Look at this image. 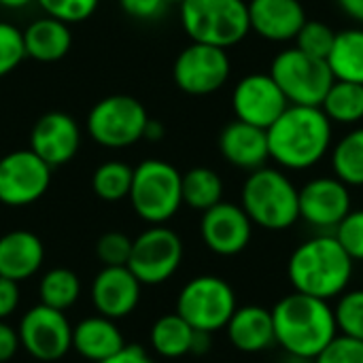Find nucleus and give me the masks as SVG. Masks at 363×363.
<instances>
[{"label": "nucleus", "mask_w": 363, "mask_h": 363, "mask_svg": "<svg viewBox=\"0 0 363 363\" xmlns=\"http://www.w3.org/2000/svg\"><path fill=\"white\" fill-rule=\"evenodd\" d=\"M291 363H311V362H306V359H296V362H291Z\"/></svg>", "instance_id": "obj_47"}, {"label": "nucleus", "mask_w": 363, "mask_h": 363, "mask_svg": "<svg viewBox=\"0 0 363 363\" xmlns=\"http://www.w3.org/2000/svg\"><path fill=\"white\" fill-rule=\"evenodd\" d=\"M355 262L334 236L321 234L302 242L289 257L287 277L298 294L332 300L347 291Z\"/></svg>", "instance_id": "obj_3"}, {"label": "nucleus", "mask_w": 363, "mask_h": 363, "mask_svg": "<svg viewBox=\"0 0 363 363\" xmlns=\"http://www.w3.org/2000/svg\"><path fill=\"white\" fill-rule=\"evenodd\" d=\"M32 2H36V0H0V6L11 9V11H19V9L30 6Z\"/></svg>", "instance_id": "obj_45"}, {"label": "nucleus", "mask_w": 363, "mask_h": 363, "mask_svg": "<svg viewBox=\"0 0 363 363\" xmlns=\"http://www.w3.org/2000/svg\"><path fill=\"white\" fill-rule=\"evenodd\" d=\"M164 134H166V128H164V123L162 121H157V119H151L149 117V121H147V125H145V132H143V138L145 140H162L164 138Z\"/></svg>", "instance_id": "obj_44"}, {"label": "nucleus", "mask_w": 363, "mask_h": 363, "mask_svg": "<svg viewBox=\"0 0 363 363\" xmlns=\"http://www.w3.org/2000/svg\"><path fill=\"white\" fill-rule=\"evenodd\" d=\"M26 57L36 62H57L68 55L72 47L70 26L55 17H38L23 30Z\"/></svg>", "instance_id": "obj_23"}, {"label": "nucleus", "mask_w": 363, "mask_h": 363, "mask_svg": "<svg viewBox=\"0 0 363 363\" xmlns=\"http://www.w3.org/2000/svg\"><path fill=\"white\" fill-rule=\"evenodd\" d=\"M236 308V294L232 285L213 274L191 279L177 300V315L194 330L206 334L225 328Z\"/></svg>", "instance_id": "obj_9"}, {"label": "nucleus", "mask_w": 363, "mask_h": 363, "mask_svg": "<svg viewBox=\"0 0 363 363\" xmlns=\"http://www.w3.org/2000/svg\"><path fill=\"white\" fill-rule=\"evenodd\" d=\"M132 253V238L123 232H106L96 242V255L104 266H128Z\"/></svg>", "instance_id": "obj_37"}, {"label": "nucleus", "mask_w": 363, "mask_h": 363, "mask_svg": "<svg viewBox=\"0 0 363 363\" xmlns=\"http://www.w3.org/2000/svg\"><path fill=\"white\" fill-rule=\"evenodd\" d=\"M81 147V128L77 119L62 111L45 113L30 132V149L51 168L68 164Z\"/></svg>", "instance_id": "obj_17"}, {"label": "nucleus", "mask_w": 363, "mask_h": 363, "mask_svg": "<svg viewBox=\"0 0 363 363\" xmlns=\"http://www.w3.org/2000/svg\"><path fill=\"white\" fill-rule=\"evenodd\" d=\"M100 363H155L143 347H134V345H125L119 353H115L113 357L104 359Z\"/></svg>", "instance_id": "obj_42"}, {"label": "nucleus", "mask_w": 363, "mask_h": 363, "mask_svg": "<svg viewBox=\"0 0 363 363\" xmlns=\"http://www.w3.org/2000/svg\"><path fill=\"white\" fill-rule=\"evenodd\" d=\"M270 77L289 104L321 106L328 89L336 81L328 62L306 55L298 47H289L274 55Z\"/></svg>", "instance_id": "obj_7"}, {"label": "nucleus", "mask_w": 363, "mask_h": 363, "mask_svg": "<svg viewBox=\"0 0 363 363\" xmlns=\"http://www.w3.org/2000/svg\"><path fill=\"white\" fill-rule=\"evenodd\" d=\"M200 234L204 245L213 253L221 257H232L249 247L253 236V221L240 204L221 200L219 204L202 213Z\"/></svg>", "instance_id": "obj_16"}, {"label": "nucleus", "mask_w": 363, "mask_h": 363, "mask_svg": "<svg viewBox=\"0 0 363 363\" xmlns=\"http://www.w3.org/2000/svg\"><path fill=\"white\" fill-rule=\"evenodd\" d=\"M240 206L253 225L270 232H283L300 219L298 187L279 168L251 170L242 183Z\"/></svg>", "instance_id": "obj_4"}, {"label": "nucleus", "mask_w": 363, "mask_h": 363, "mask_svg": "<svg viewBox=\"0 0 363 363\" xmlns=\"http://www.w3.org/2000/svg\"><path fill=\"white\" fill-rule=\"evenodd\" d=\"M225 330L232 347L238 349L240 353L253 355V353L268 351L272 345H277L272 311L264 306L251 304V306L236 308Z\"/></svg>", "instance_id": "obj_22"}, {"label": "nucleus", "mask_w": 363, "mask_h": 363, "mask_svg": "<svg viewBox=\"0 0 363 363\" xmlns=\"http://www.w3.org/2000/svg\"><path fill=\"white\" fill-rule=\"evenodd\" d=\"M19 304V285L6 277H0V321L11 317Z\"/></svg>", "instance_id": "obj_40"}, {"label": "nucleus", "mask_w": 363, "mask_h": 363, "mask_svg": "<svg viewBox=\"0 0 363 363\" xmlns=\"http://www.w3.org/2000/svg\"><path fill=\"white\" fill-rule=\"evenodd\" d=\"M181 262L183 242L179 234L166 225H151L132 240L128 268L140 285H162L179 270Z\"/></svg>", "instance_id": "obj_10"}, {"label": "nucleus", "mask_w": 363, "mask_h": 363, "mask_svg": "<svg viewBox=\"0 0 363 363\" xmlns=\"http://www.w3.org/2000/svg\"><path fill=\"white\" fill-rule=\"evenodd\" d=\"M334 238L353 262H363V208L351 211L334 230Z\"/></svg>", "instance_id": "obj_36"}, {"label": "nucleus", "mask_w": 363, "mask_h": 363, "mask_svg": "<svg viewBox=\"0 0 363 363\" xmlns=\"http://www.w3.org/2000/svg\"><path fill=\"white\" fill-rule=\"evenodd\" d=\"M181 191H183V204H187L194 211L204 213L221 202L223 181L213 168L196 166L183 174Z\"/></svg>", "instance_id": "obj_28"}, {"label": "nucleus", "mask_w": 363, "mask_h": 363, "mask_svg": "<svg viewBox=\"0 0 363 363\" xmlns=\"http://www.w3.org/2000/svg\"><path fill=\"white\" fill-rule=\"evenodd\" d=\"M125 347L121 332L106 317H89L72 328V349L94 363L104 362Z\"/></svg>", "instance_id": "obj_24"}, {"label": "nucleus", "mask_w": 363, "mask_h": 363, "mask_svg": "<svg viewBox=\"0 0 363 363\" xmlns=\"http://www.w3.org/2000/svg\"><path fill=\"white\" fill-rule=\"evenodd\" d=\"M132 177H134L132 166H128L125 162H119V160H111V162L100 164L94 170L91 189L104 202H119L130 196Z\"/></svg>", "instance_id": "obj_31"}, {"label": "nucleus", "mask_w": 363, "mask_h": 363, "mask_svg": "<svg viewBox=\"0 0 363 363\" xmlns=\"http://www.w3.org/2000/svg\"><path fill=\"white\" fill-rule=\"evenodd\" d=\"M119 4L125 15L147 21V19L160 17L168 2L166 0H119Z\"/></svg>", "instance_id": "obj_39"}, {"label": "nucleus", "mask_w": 363, "mask_h": 363, "mask_svg": "<svg viewBox=\"0 0 363 363\" xmlns=\"http://www.w3.org/2000/svg\"><path fill=\"white\" fill-rule=\"evenodd\" d=\"M232 72L228 49L191 43L174 60V85L189 96H208L219 91Z\"/></svg>", "instance_id": "obj_11"}, {"label": "nucleus", "mask_w": 363, "mask_h": 363, "mask_svg": "<svg viewBox=\"0 0 363 363\" xmlns=\"http://www.w3.org/2000/svg\"><path fill=\"white\" fill-rule=\"evenodd\" d=\"M289 106L287 98L274 83V79L264 72H253L242 77L232 91V111L238 121L268 130Z\"/></svg>", "instance_id": "obj_14"}, {"label": "nucleus", "mask_w": 363, "mask_h": 363, "mask_svg": "<svg viewBox=\"0 0 363 363\" xmlns=\"http://www.w3.org/2000/svg\"><path fill=\"white\" fill-rule=\"evenodd\" d=\"M332 170L349 187H363V128L347 132L332 149Z\"/></svg>", "instance_id": "obj_29"}, {"label": "nucleus", "mask_w": 363, "mask_h": 363, "mask_svg": "<svg viewBox=\"0 0 363 363\" xmlns=\"http://www.w3.org/2000/svg\"><path fill=\"white\" fill-rule=\"evenodd\" d=\"M38 294L40 304L66 313L70 306H74V302L81 296V281L68 268H53L43 277Z\"/></svg>", "instance_id": "obj_30"}, {"label": "nucleus", "mask_w": 363, "mask_h": 363, "mask_svg": "<svg viewBox=\"0 0 363 363\" xmlns=\"http://www.w3.org/2000/svg\"><path fill=\"white\" fill-rule=\"evenodd\" d=\"M26 57L23 30L9 21H0V79L13 72Z\"/></svg>", "instance_id": "obj_34"}, {"label": "nucleus", "mask_w": 363, "mask_h": 363, "mask_svg": "<svg viewBox=\"0 0 363 363\" xmlns=\"http://www.w3.org/2000/svg\"><path fill=\"white\" fill-rule=\"evenodd\" d=\"M321 111L332 123H359L363 119V85L351 81H334L321 102Z\"/></svg>", "instance_id": "obj_27"}, {"label": "nucleus", "mask_w": 363, "mask_h": 363, "mask_svg": "<svg viewBox=\"0 0 363 363\" xmlns=\"http://www.w3.org/2000/svg\"><path fill=\"white\" fill-rule=\"evenodd\" d=\"M266 136L270 160L285 170H308L330 153L334 123L321 106L289 104Z\"/></svg>", "instance_id": "obj_1"}, {"label": "nucleus", "mask_w": 363, "mask_h": 363, "mask_svg": "<svg viewBox=\"0 0 363 363\" xmlns=\"http://www.w3.org/2000/svg\"><path fill=\"white\" fill-rule=\"evenodd\" d=\"M19 347V334L4 321H0V363L13 359Z\"/></svg>", "instance_id": "obj_41"}, {"label": "nucleus", "mask_w": 363, "mask_h": 363, "mask_svg": "<svg viewBox=\"0 0 363 363\" xmlns=\"http://www.w3.org/2000/svg\"><path fill=\"white\" fill-rule=\"evenodd\" d=\"M338 334L363 340V289L345 291L334 306Z\"/></svg>", "instance_id": "obj_32"}, {"label": "nucleus", "mask_w": 363, "mask_h": 363, "mask_svg": "<svg viewBox=\"0 0 363 363\" xmlns=\"http://www.w3.org/2000/svg\"><path fill=\"white\" fill-rule=\"evenodd\" d=\"M21 349L38 362H57L72 349V325L62 311L38 304L19 323Z\"/></svg>", "instance_id": "obj_13"}, {"label": "nucleus", "mask_w": 363, "mask_h": 363, "mask_svg": "<svg viewBox=\"0 0 363 363\" xmlns=\"http://www.w3.org/2000/svg\"><path fill=\"white\" fill-rule=\"evenodd\" d=\"M181 183L183 174L172 164L164 160H145L134 168L128 196L130 204L143 221L164 225L183 204Z\"/></svg>", "instance_id": "obj_6"}, {"label": "nucleus", "mask_w": 363, "mask_h": 363, "mask_svg": "<svg viewBox=\"0 0 363 363\" xmlns=\"http://www.w3.org/2000/svg\"><path fill=\"white\" fill-rule=\"evenodd\" d=\"M45 262V247L34 232L13 230L0 236V277L15 283L34 277Z\"/></svg>", "instance_id": "obj_21"}, {"label": "nucleus", "mask_w": 363, "mask_h": 363, "mask_svg": "<svg viewBox=\"0 0 363 363\" xmlns=\"http://www.w3.org/2000/svg\"><path fill=\"white\" fill-rule=\"evenodd\" d=\"M336 4L347 17H351L357 23H363V0H336Z\"/></svg>", "instance_id": "obj_43"}, {"label": "nucleus", "mask_w": 363, "mask_h": 363, "mask_svg": "<svg viewBox=\"0 0 363 363\" xmlns=\"http://www.w3.org/2000/svg\"><path fill=\"white\" fill-rule=\"evenodd\" d=\"M196 330L177 313L160 317L151 328V347L157 355L179 359L191 355Z\"/></svg>", "instance_id": "obj_26"}, {"label": "nucleus", "mask_w": 363, "mask_h": 363, "mask_svg": "<svg viewBox=\"0 0 363 363\" xmlns=\"http://www.w3.org/2000/svg\"><path fill=\"white\" fill-rule=\"evenodd\" d=\"M247 9L251 32L270 43L294 40L308 19L300 0H249Z\"/></svg>", "instance_id": "obj_19"}, {"label": "nucleus", "mask_w": 363, "mask_h": 363, "mask_svg": "<svg viewBox=\"0 0 363 363\" xmlns=\"http://www.w3.org/2000/svg\"><path fill=\"white\" fill-rule=\"evenodd\" d=\"M334 38H336V32L332 30V26L319 19H306L294 40H296V47L304 51L306 55L328 60Z\"/></svg>", "instance_id": "obj_33"}, {"label": "nucleus", "mask_w": 363, "mask_h": 363, "mask_svg": "<svg viewBox=\"0 0 363 363\" xmlns=\"http://www.w3.org/2000/svg\"><path fill=\"white\" fill-rule=\"evenodd\" d=\"M36 4L49 17H55L70 26L89 19L96 13L100 0H36Z\"/></svg>", "instance_id": "obj_35"}, {"label": "nucleus", "mask_w": 363, "mask_h": 363, "mask_svg": "<svg viewBox=\"0 0 363 363\" xmlns=\"http://www.w3.org/2000/svg\"><path fill=\"white\" fill-rule=\"evenodd\" d=\"M51 166H47L32 149L0 155V204L30 206L40 200L51 185Z\"/></svg>", "instance_id": "obj_12"}, {"label": "nucleus", "mask_w": 363, "mask_h": 363, "mask_svg": "<svg viewBox=\"0 0 363 363\" xmlns=\"http://www.w3.org/2000/svg\"><path fill=\"white\" fill-rule=\"evenodd\" d=\"M315 363H363V340L336 334V338L313 359Z\"/></svg>", "instance_id": "obj_38"}, {"label": "nucleus", "mask_w": 363, "mask_h": 363, "mask_svg": "<svg viewBox=\"0 0 363 363\" xmlns=\"http://www.w3.org/2000/svg\"><path fill=\"white\" fill-rule=\"evenodd\" d=\"M149 121L140 100L125 94H115L98 100L87 115V134L94 143L106 149H125L143 140Z\"/></svg>", "instance_id": "obj_8"}, {"label": "nucleus", "mask_w": 363, "mask_h": 363, "mask_svg": "<svg viewBox=\"0 0 363 363\" xmlns=\"http://www.w3.org/2000/svg\"><path fill=\"white\" fill-rule=\"evenodd\" d=\"M274 338L296 359L313 362L338 334L334 308L328 300L289 294L272 308Z\"/></svg>", "instance_id": "obj_2"}, {"label": "nucleus", "mask_w": 363, "mask_h": 363, "mask_svg": "<svg viewBox=\"0 0 363 363\" xmlns=\"http://www.w3.org/2000/svg\"><path fill=\"white\" fill-rule=\"evenodd\" d=\"M140 281L128 266H104L91 283V302L106 319H123L140 302Z\"/></svg>", "instance_id": "obj_18"}, {"label": "nucleus", "mask_w": 363, "mask_h": 363, "mask_svg": "<svg viewBox=\"0 0 363 363\" xmlns=\"http://www.w3.org/2000/svg\"><path fill=\"white\" fill-rule=\"evenodd\" d=\"M179 15L191 43L230 49L251 32L245 0H183Z\"/></svg>", "instance_id": "obj_5"}, {"label": "nucleus", "mask_w": 363, "mask_h": 363, "mask_svg": "<svg viewBox=\"0 0 363 363\" xmlns=\"http://www.w3.org/2000/svg\"><path fill=\"white\" fill-rule=\"evenodd\" d=\"M351 187L336 177H317L298 189L300 219L319 230H336L353 211Z\"/></svg>", "instance_id": "obj_15"}, {"label": "nucleus", "mask_w": 363, "mask_h": 363, "mask_svg": "<svg viewBox=\"0 0 363 363\" xmlns=\"http://www.w3.org/2000/svg\"><path fill=\"white\" fill-rule=\"evenodd\" d=\"M325 62L336 81L363 85V28H345L336 32Z\"/></svg>", "instance_id": "obj_25"}, {"label": "nucleus", "mask_w": 363, "mask_h": 363, "mask_svg": "<svg viewBox=\"0 0 363 363\" xmlns=\"http://www.w3.org/2000/svg\"><path fill=\"white\" fill-rule=\"evenodd\" d=\"M166 2H168V4H181L183 0H166Z\"/></svg>", "instance_id": "obj_46"}, {"label": "nucleus", "mask_w": 363, "mask_h": 363, "mask_svg": "<svg viewBox=\"0 0 363 363\" xmlns=\"http://www.w3.org/2000/svg\"><path fill=\"white\" fill-rule=\"evenodd\" d=\"M219 151L228 164L249 172L266 166V162L270 160L266 130L238 119L221 130Z\"/></svg>", "instance_id": "obj_20"}]
</instances>
